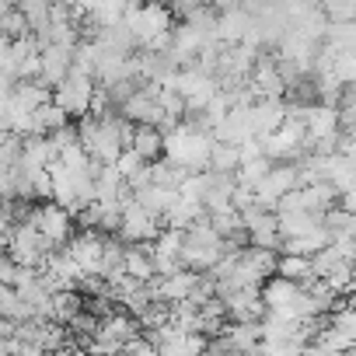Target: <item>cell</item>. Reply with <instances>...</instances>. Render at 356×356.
<instances>
[{
  "label": "cell",
  "instance_id": "cell-1",
  "mask_svg": "<svg viewBox=\"0 0 356 356\" xmlns=\"http://www.w3.org/2000/svg\"><path fill=\"white\" fill-rule=\"evenodd\" d=\"M91 91H95V81L91 77H84V74H67L56 88H53V105L70 119V115H77V119H84L88 115V108H91Z\"/></svg>",
  "mask_w": 356,
  "mask_h": 356
},
{
  "label": "cell",
  "instance_id": "cell-2",
  "mask_svg": "<svg viewBox=\"0 0 356 356\" xmlns=\"http://www.w3.org/2000/svg\"><path fill=\"white\" fill-rule=\"evenodd\" d=\"M119 241L129 248V245H154L157 234H161V224L154 217H147L129 196L122 200V210H119Z\"/></svg>",
  "mask_w": 356,
  "mask_h": 356
},
{
  "label": "cell",
  "instance_id": "cell-3",
  "mask_svg": "<svg viewBox=\"0 0 356 356\" xmlns=\"http://www.w3.org/2000/svg\"><path fill=\"white\" fill-rule=\"evenodd\" d=\"M25 224H32V227L39 231V238H46L53 248H60V245L70 238V231H74V217H70L67 210H60L56 203L32 207L29 217H25Z\"/></svg>",
  "mask_w": 356,
  "mask_h": 356
},
{
  "label": "cell",
  "instance_id": "cell-4",
  "mask_svg": "<svg viewBox=\"0 0 356 356\" xmlns=\"http://www.w3.org/2000/svg\"><path fill=\"white\" fill-rule=\"evenodd\" d=\"M102 241L105 234H95V231H81L77 238L67 241V255L74 259V266L84 273V276H95V266H98V255H102Z\"/></svg>",
  "mask_w": 356,
  "mask_h": 356
},
{
  "label": "cell",
  "instance_id": "cell-5",
  "mask_svg": "<svg viewBox=\"0 0 356 356\" xmlns=\"http://www.w3.org/2000/svg\"><path fill=\"white\" fill-rule=\"evenodd\" d=\"M248 112H252V133H255V136H269V133L280 129V122L286 119L283 98H259Z\"/></svg>",
  "mask_w": 356,
  "mask_h": 356
},
{
  "label": "cell",
  "instance_id": "cell-6",
  "mask_svg": "<svg viewBox=\"0 0 356 356\" xmlns=\"http://www.w3.org/2000/svg\"><path fill=\"white\" fill-rule=\"evenodd\" d=\"M203 217H207L203 207H200L196 200H186V196H178V200L168 207V213H164V220H168L171 231H186V227H193V224L203 220Z\"/></svg>",
  "mask_w": 356,
  "mask_h": 356
},
{
  "label": "cell",
  "instance_id": "cell-7",
  "mask_svg": "<svg viewBox=\"0 0 356 356\" xmlns=\"http://www.w3.org/2000/svg\"><path fill=\"white\" fill-rule=\"evenodd\" d=\"M56 161V150L46 136H25L22 140V164L25 168H49Z\"/></svg>",
  "mask_w": 356,
  "mask_h": 356
},
{
  "label": "cell",
  "instance_id": "cell-8",
  "mask_svg": "<svg viewBox=\"0 0 356 356\" xmlns=\"http://www.w3.org/2000/svg\"><path fill=\"white\" fill-rule=\"evenodd\" d=\"M207 346H210V339H203V335H182L178 332L157 349V356H203Z\"/></svg>",
  "mask_w": 356,
  "mask_h": 356
},
{
  "label": "cell",
  "instance_id": "cell-9",
  "mask_svg": "<svg viewBox=\"0 0 356 356\" xmlns=\"http://www.w3.org/2000/svg\"><path fill=\"white\" fill-rule=\"evenodd\" d=\"M63 126H67V115H63L53 102L32 112V136H49V133H56V129H63Z\"/></svg>",
  "mask_w": 356,
  "mask_h": 356
},
{
  "label": "cell",
  "instance_id": "cell-10",
  "mask_svg": "<svg viewBox=\"0 0 356 356\" xmlns=\"http://www.w3.org/2000/svg\"><path fill=\"white\" fill-rule=\"evenodd\" d=\"M238 147H227V143H213L210 147V157H207V171L213 175H234L238 171Z\"/></svg>",
  "mask_w": 356,
  "mask_h": 356
},
{
  "label": "cell",
  "instance_id": "cell-11",
  "mask_svg": "<svg viewBox=\"0 0 356 356\" xmlns=\"http://www.w3.org/2000/svg\"><path fill=\"white\" fill-rule=\"evenodd\" d=\"M276 273L286 280V283H307V280H314L311 276V259H304V255H283V259H276Z\"/></svg>",
  "mask_w": 356,
  "mask_h": 356
},
{
  "label": "cell",
  "instance_id": "cell-12",
  "mask_svg": "<svg viewBox=\"0 0 356 356\" xmlns=\"http://www.w3.org/2000/svg\"><path fill=\"white\" fill-rule=\"evenodd\" d=\"M325 25H353L356 18V0H328V4H318Z\"/></svg>",
  "mask_w": 356,
  "mask_h": 356
},
{
  "label": "cell",
  "instance_id": "cell-13",
  "mask_svg": "<svg viewBox=\"0 0 356 356\" xmlns=\"http://www.w3.org/2000/svg\"><path fill=\"white\" fill-rule=\"evenodd\" d=\"M269 161L266 157H255V161H245V164H238V171H234V186H245V189H255L262 178L269 175Z\"/></svg>",
  "mask_w": 356,
  "mask_h": 356
},
{
  "label": "cell",
  "instance_id": "cell-14",
  "mask_svg": "<svg viewBox=\"0 0 356 356\" xmlns=\"http://www.w3.org/2000/svg\"><path fill=\"white\" fill-rule=\"evenodd\" d=\"M112 168H115V175L122 178V182H129V178H133V175L143 168V161H140L133 150H122V154L115 157V164H112Z\"/></svg>",
  "mask_w": 356,
  "mask_h": 356
}]
</instances>
